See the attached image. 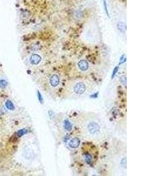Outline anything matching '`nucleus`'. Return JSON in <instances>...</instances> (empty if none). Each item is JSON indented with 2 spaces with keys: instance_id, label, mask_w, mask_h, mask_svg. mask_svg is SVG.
<instances>
[{
  "instance_id": "9",
  "label": "nucleus",
  "mask_w": 156,
  "mask_h": 176,
  "mask_svg": "<svg viewBox=\"0 0 156 176\" xmlns=\"http://www.w3.org/2000/svg\"><path fill=\"white\" fill-rule=\"evenodd\" d=\"M84 160L87 163H89L92 160V157L89 154L86 153L84 156Z\"/></svg>"
},
{
  "instance_id": "4",
  "label": "nucleus",
  "mask_w": 156,
  "mask_h": 176,
  "mask_svg": "<svg viewBox=\"0 0 156 176\" xmlns=\"http://www.w3.org/2000/svg\"><path fill=\"white\" fill-rule=\"evenodd\" d=\"M41 57L38 54H34L32 55L30 58V62L33 65H38L41 61Z\"/></svg>"
},
{
  "instance_id": "5",
  "label": "nucleus",
  "mask_w": 156,
  "mask_h": 176,
  "mask_svg": "<svg viewBox=\"0 0 156 176\" xmlns=\"http://www.w3.org/2000/svg\"><path fill=\"white\" fill-rule=\"evenodd\" d=\"M80 144V140L78 138H74L72 140H71L70 143H69V145L71 148H77L79 146Z\"/></svg>"
},
{
  "instance_id": "10",
  "label": "nucleus",
  "mask_w": 156,
  "mask_h": 176,
  "mask_svg": "<svg viewBox=\"0 0 156 176\" xmlns=\"http://www.w3.org/2000/svg\"><path fill=\"white\" fill-rule=\"evenodd\" d=\"M7 86V82L4 79H1L0 80V88L4 89L6 88Z\"/></svg>"
},
{
  "instance_id": "7",
  "label": "nucleus",
  "mask_w": 156,
  "mask_h": 176,
  "mask_svg": "<svg viewBox=\"0 0 156 176\" xmlns=\"http://www.w3.org/2000/svg\"><path fill=\"white\" fill-rule=\"evenodd\" d=\"M5 106L7 107V108L9 110H13L14 108V106L12 103V102H11V101H7V102L5 103Z\"/></svg>"
},
{
  "instance_id": "3",
  "label": "nucleus",
  "mask_w": 156,
  "mask_h": 176,
  "mask_svg": "<svg viewBox=\"0 0 156 176\" xmlns=\"http://www.w3.org/2000/svg\"><path fill=\"white\" fill-rule=\"evenodd\" d=\"M50 82L52 86L56 87L58 86L60 83V78L57 75H53L52 76L50 79Z\"/></svg>"
},
{
  "instance_id": "12",
  "label": "nucleus",
  "mask_w": 156,
  "mask_h": 176,
  "mask_svg": "<svg viewBox=\"0 0 156 176\" xmlns=\"http://www.w3.org/2000/svg\"><path fill=\"white\" fill-rule=\"evenodd\" d=\"M39 98H40V99H40V101H42V97H41V96H40V93H39Z\"/></svg>"
},
{
  "instance_id": "6",
  "label": "nucleus",
  "mask_w": 156,
  "mask_h": 176,
  "mask_svg": "<svg viewBox=\"0 0 156 176\" xmlns=\"http://www.w3.org/2000/svg\"><path fill=\"white\" fill-rule=\"evenodd\" d=\"M78 67L83 71H85L88 69V64L86 61H84V60H82L78 62Z\"/></svg>"
},
{
  "instance_id": "1",
  "label": "nucleus",
  "mask_w": 156,
  "mask_h": 176,
  "mask_svg": "<svg viewBox=\"0 0 156 176\" xmlns=\"http://www.w3.org/2000/svg\"><path fill=\"white\" fill-rule=\"evenodd\" d=\"M88 130L91 134H95L99 132L100 127L98 123H95V122H91L88 124Z\"/></svg>"
},
{
  "instance_id": "8",
  "label": "nucleus",
  "mask_w": 156,
  "mask_h": 176,
  "mask_svg": "<svg viewBox=\"0 0 156 176\" xmlns=\"http://www.w3.org/2000/svg\"><path fill=\"white\" fill-rule=\"evenodd\" d=\"M64 126L66 129L68 131H71L72 129V125L68 120H66L64 122Z\"/></svg>"
},
{
  "instance_id": "11",
  "label": "nucleus",
  "mask_w": 156,
  "mask_h": 176,
  "mask_svg": "<svg viewBox=\"0 0 156 176\" xmlns=\"http://www.w3.org/2000/svg\"><path fill=\"white\" fill-rule=\"evenodd\" d=\"M26 133V130L25 129H22L18 131L17 133V136L18 137H21L22 136H23L24 134H25Z\"/></svg>"
},
{
  "instance_id": "2",
  "label": "nucleus",
  "mask_w": 156,
  "mask_h": 176,
  "mask_svg": "<svg viewBox=\"0 0 156 176\" xmlns=\"http://www.w3.org/2000/svg\"><path fill=\"white\" fill-rule=\"evenodd\" d=\"M86 88L84 83H78L77 84L75 85L74 88V91L75 93L78 95H82L85 92Z\"/></svg>"
}]
</instances>
